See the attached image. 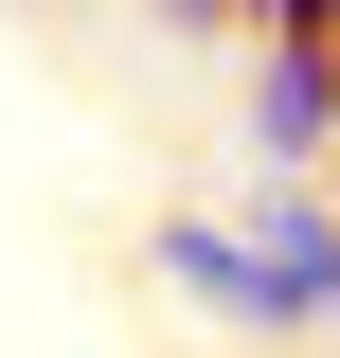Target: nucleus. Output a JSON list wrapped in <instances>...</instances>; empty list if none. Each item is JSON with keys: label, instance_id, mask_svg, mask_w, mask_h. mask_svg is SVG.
<instances>
[{"label": "nucleus", "instance_id": "1", "mask_svg": "<svg viewBox=\"0 0 340 358\" xmlns=\"http://www.w3.org/2000/svg\"><path fill=\"white\" fill-rule=\"evenodd\" d=\"M251 143H269V162H340V54L323 36H269V72H251Z\"/></svg>", "mask_w": 340, "mask_h": 358}, {"label": "nucleus", "instance_id": "2", "mask_svg": "<svg viewBox=\"0 0 340 358\" xmlns=\"http://www.w3.org/2000/svg\"><path fill=\"white\" fill-rule=\"evenodd\" d=\"M143 251H162V287H197L215 322H287V287H269V251H251L233 215H162Z\"/></svg>", "mask_w": 340, "mask_h": 358}, {"label": "nucleus", "instance_id": "3", "mask_svg": "<svg viewBox=\"0 0 340 358\" xmlns=\"http://www.w3.org/2000/svg\"><path fill=\"white\" fill-rule=\"evenodd\" d=\"M251 18H269V36H323V54H340V0H251Z\"/></svg>", "mask_w": 340, "mask_h": 358}, {"label": "nucleus", "instance_id": "4", "mask_svg": "<svg viewBox=\"0 0 340 358\" xmlns=\"http://www.w3.org/2000/svg\"><path fill=\"white\" fill-rule=\"evenodd\" d=\"M162 18H215V0H162Z\"/></svg>", "mask_w": 340, "mask_h": 358}]
</instances>
